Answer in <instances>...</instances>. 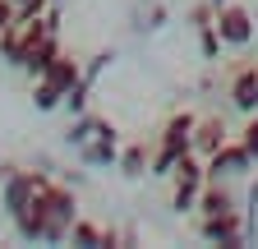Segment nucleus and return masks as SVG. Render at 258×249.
<instances>
[{"mask_svg":"<svg viewBox=\"0 0 258 249\" xmlns=\"http://www.w3.org/2000/svg\"><path fill=\"white\" fill-rule=\"evenodd\" d=\"M5 28H10V5L0 0V33H5Z\"/></svg>","mask_w":258,"mask_h":249,"instance_id":"1","label":"nucleus"},{"mask_svg":"<svg viewBox=\"0 0 258 249\" xmlns=\"http://www.w3.org/2000/svg\"><path fill=\"white\" fill-rule=\"evenodd\" d=\"M23 5H32V0H23Z\"/></svg>","mask_w":258,"mask_h":249,"instance_id":"2","label":"nucleus"}]
</instances>
